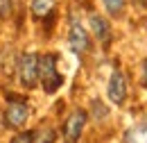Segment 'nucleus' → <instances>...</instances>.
<instances>
[{
    "label": "nucleus",
    "mask_w": 147,
    "mask_h": 143,
    "mask_svg": "<svg viewBox=\"0 0 147 143\" xmlns=\"http://www.w3.org/2000/svg\"><path fill=\"white\" fill-rule=\"evenodd\" d=\"M38 80H41L45 93H55L63 84V77L57 73V54L48 52L38 57Z\"/></svg>",
    "instance_id": "nucleus-1"
},
{
    "label": "nucleus",
    "mask_w": 147,
    "mask_h": 143,
    "mask_svg": "<svg viewBox=\"0 0 147 143\" xmlns=\"http://www.w3.org/2000/svg\"><path fill=\"white\" fill-rule=\"evenodd\" d=\"M18 77L25 89H34L38 82V57L34 52H27L18 61Z\"/></svg>",
    "instance_id": "nucleus-2"
},
{
    "label": "nucleus",
    "mask_w": 147,
    "mask_h": 143,
    "mask_svg": "<svg viewBox=\"0 0 147 143\" xmlns=\"http://www.w3.org/2000/svg\"><path fill=\"white\" fill-rule=\"evenodd\" d=\"M7 123L9 127H23L25 125V121H27V116H30V107H27V102L23 100V98H16V95H7Z\"/></svg>",
    "instance_id": "nucleus-3"
},
{
    "label": "nucleus",
    "mask_w": 147,
    "mask_h": 143,
    "mask_svg": "<svg viewBox=\"0 0 147 143\" xmlns=\"http://www.w3.org/2000/svg\"><path fill=\"white\" fill-rule=\"evenodd\" d=\"M84 125H86V114H84L82 109L73 111V114L66 118V123H63V141L66 143H77L79 136H82V132H84Z\"/></svg>",
    "instance_id": "nucleus-4"
},
{
    "label": "nucleus",
    "mask_w": 147,
    "mask_h": 143,
    "mask_svg": "<svg viewBox=\"0 0 147 143\" xmlns=\"http://www.w3.org/2000/svg\"><path fill=\"white\" fill-rule=\"evenodd\" d=\"M68 43H70V48H73L77 54L88 52V48H91V39H88V34H86V30L79 25V20H77V18H73V20H70Z\"/></svg>",
    "instance_id": "nucleus-5"
},
{
    "label": "nucleus",
    "mask_w": 147,
    "mask_h": 143,
    "mask_svg": "<svg viewBox=\"0 0 147 143\" xmlns=\"http://www.w3.org/2000/svg\"><path fill=\"white\" fill-rule=\"evenodd\" d=\"M109 100L113 105H122L127 100V80L120 71H113L109 80Z\"/></svg>",
    "instance_id": "nucleus-6"
},
{
    "label": "nucleus",
    "mask_w": 147,
    "mask_h": 143,
    "mask_svg": "<svg viewBox=\"0 0 147 143\" xmlns=\"http://www.w3.org/2000/svg\"><path fill=\"white\" fill-rule=\"evenodd\" d=\"M91 27H93V32H95V36H97V41H100L102 46H109L111 43L109 23H107L102 16H97V14H91Z\"/></svg>",
    "instance_id": "nucleus-7"
},
{
    "label": "nucleus",
    "mask_w": 147,
    "mask_h": 143,
    "mask_svg": "<svg viewBox=\"0 0 147 143\" xmlns=\"http://www.w3.org/2000/svg\"><path fill=\"white\" fill-rule=\"evenodd\" d=\"M52 9H55V0H32V14L36 18L50 16Z\"/></svg>",
    "instance_id": "nucleus-8"
},
{
    "label": "nucleus",
    "mask_w": 147,
    "mask_h": 143,
    "mask_svg": "<svg viewBox=\"0 0 147 143\" xmlns=\"http://www.w3.org/2000/svg\"><path fill=\"white\" fill-rule=\"evenodd\" d=\"M102 2L109 9V14H113V16H120L122 9H125V0H102Z\"/></svg>",
    "instance_id": "nucleus-9"
},
{
    "label": "nucleus",
    "mask_w": 147,
    "mask_h": 143,
    "mask_svg": "<svg viewBox=\"0 0 147 143\" xmlns=\"http://www.w3.org/2000/svg\"><path fill=\"white\" fill-rule=\"evenodd\" d=\"M34 143H55V129H52V127H43V129H38L36 141H34Z\"/></svg>",
    "instance_id": "nucleus-10"
},
{
    "label": "nucleus",
    "mask_w": 147,
    "mask_h": 143,
    "mask_svg": "<svg viewBox=\"0 0 147 143\" xmlns=\"http://www.w3.org/2000/svg\"><path fill=\"white\" fill-rule=\"evenodd\" d=\"M11 143H34V132H20L11 139Z\"/></svg>",
    "instance_id": "nucleus-11"
},
{
    "label": "nucleus",
    "mask_w": 147,
    "mask_h": 143,
    "mask_svg": "<svg viewBox=\"0 0 147 143\" xmlns=\"http://www.w3.org/2000/svg\"><path fill=\"white\" fill-rule=\"evenodd\" d=\"M11 14V0H0V18H7Z\"/></svg>",
    "instance_id": "nucleus-12"
},
{
    "label": "nucleus",
    "mask_w": 147,
    "mask_h": 143,
    "mask_svg": "<svg viewBox=\"0 0 147 143\" xmlns=\"http://www.w3.org/2000/svg\"><path fill=\"white\" fill-rule=\"evenodd\" d=\"M143 84L147 86V59L143 61Z\"/></svg>",
    "instance_id": "nucleus-13"
},
{
    "label": "nucleus",
    "mask_w": 147,
    "mask_h": 143,
    "mask_svg": "<svg viewBox=\"0 0 147 143\" xmlns=\"http://www.w3.org/2000/svg\"><path fill=\"white\" fill-rule=\"evenodd\" d=\"M138 2H140V5H143V7L147 9V0H138Z\"/></svg>",
    "instance_id": "nucleus-14"
}]
</instances>
